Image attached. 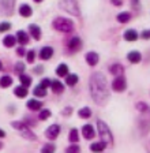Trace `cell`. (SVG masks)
Segmentation results:
<instances>
[{
    "label": "cell",
    "instance_id": "34",
    "mask_svg": "<svg viewBox=\"0 0 150 153\" xmlns=\"http://www.w3.org/2000/svg\"><path fill=\"white\" fill-rule=\"evenodd\" d=\"M49 116H51V111H49V109H42V111L40 112V115H38V118L41 119V120H45V119H48Z\"/></svg>",
    "mask_w": 150,
    "mask_h": 153
},
{
    "label": "cell",
    "instance_id": "4",
    "mask_svg": "<svg viewBox=\"0 0 150 153\" xmlns=\"http://www.w3.org/2000/svg\"><path fill=\"white\" fill-rule=\"evenodd\" d=\"M97 128H98V134H100V137H101L102 142L111 145V143L113 142V137H112V133L108 128V126L102 120H97Z\"/></svg>",
    "mask_w": 150,
    "mask_h": 153
},
{
    "label": "cell",
    "instance_id": "13",
    "mask_svg": "<svg viewBox=\"0 0 150 153\" xmlns=\"http://www.w3.org/2000/svg\"><path fill=\"white\" fill-rule=\"evenodd\" d=\"M53 56V48L52 47H42L40 51V59L41 60H49Z\"/></svg>",
    "mask_w": 150,
    "mask_h": 153
},
{
    "label": "cell",
    "instance_id": "19",
    "mask_svg": "<svg viewBox=\"0 0 150 153\" xmlns=\"http://www.w3.org/2000/svg\"><path fill=\"white\" fill-rule=\"evenodd\" d=\"M116 21H117L119 23H127L131 21V14L128 13V11H123V13L117 14L116 15Z\"/></svg>",
    "mask_w": 150,
    "mask_h": 153
},
{
    "label": "cell",
    "instance_id": "7",
    "mask_svg": "<svg viewBox=\"0 0 150 153\" xmlns=\"http://www.w3.org/2000/svg\"><path fill=\"white\" fill-rule=\"evenodd\" d=\"M82 40H81L78 36H74V37H71L70 40H68L67 42V48L68 51L72 52V53H75V52H79L81 49H82Z\"/></svg>",
    "mask_w": 150,
    "mask_h": 153
},
{
    "label": "cell",
    "instance_id": "18",
    "mask_svg": "<svg viewBox=\"0 0 150 153\" xmlns=\"http://www.w3.org/2000/svg\"><path fill=\"white\" fill-rule=\"evenodd\" d=\"M19 14H21V16H23V18H29V16H32L33 10L29 4H22V6L19 7Z\"/></svg>",
    "mask_w": 150,
    "mask_h": 153
},
{
    "label": "cell",
    "instance_id": "23",
    "mask_svg": "<svg viewBox=\"0 0 150 153\" xmlns=\"http://www.w3.org/2000/svg\"><path fill=\"white\" fill-rule=\"evenodd\" d=\"M56 75L59 76H67L68 75V66L66 63H61L58 66V68H56Z\"/></svg>",
    "mask_w": 150,
    "mask_h": 153
},
{
    "label": "cell",
    "instance_id": "29",
    "mask_svg": "<svg viewBox=\"0 0 150 153\" xmlns=\"http://www.w3.org/2000/svg\"><path fill=\"white\" fill-rule=\"evenodd\" d=\"M19 81H21V83H22V86H25V88L32 85V78H30L29 75H26V74H21Z\"/></svg>",
    "mask_w": 150,
    "mask_h": 153
},
{
    "label": "cell",
    "instance_id": "15",
    "mask_svg": "<svg viewBox=\"0 0 150 153\" xmlns=\"http://www.w3.org/2000/svg\"><path fill=\"white\" fill-rule=\"evenodd\" d=\"M109 73L115 76H120V75H123V73H124V67L121 66L120 63H115L109 67Z\"/></svg>",
    "mask_w": 150,
    "mask_h": 153
},
{
    "label": "cell",
    "instance_id": "2",
    "mask_svg": "<svg viewBox=\"0 0 150 153\" xmlns=\"http://www.w3.org/2000/svg\"><path fill=\"white\" fill-rule=\"evenodd\" d=\"M52 27L56 30V32L60 33H72L74 32V22L68 18H63V16H59L52 22Z\"/></svg>",
    "mask_w": 150,
    "mask_h": 153
},
{
    "label": "cell",
    "instance_id": "3",
    "mask_svg": "<svg viewBox=\"0 0 150 153\" xmlns=\"http://www.w3.org/2000/svg\"><path fill=\"white\" fill-rule=\"evenodd\" d=\"M59 6H60L61 10L67 11L71 15H75V16L81 15V8L77 0H59Z\"/></svg>",
    "mask_w": 150,
    "mask_h": 153
},
{
    "label": "cell",
    "instance_id": "16",
    "mask_svg": "<svg viewBox=\"0 0 150 153\" xmlns=\"http://www.w3.org/2000/svg\"><path fill=\"white\" fill-rule=\"evenodd\" d=\"M29 33L35 41H40V40H41V29H40L37 25H30L29 26Z\"/></svg>",
    "mask_w": 150,
    "mask_h": 153
},
{
    "label": "cell",
    "instance_id": "14",
    "mask_svg": "<svg viewBox=\"0 0 150 153\" xmlns=\"http://www.w3.org/2000/svg\"><path fill=\"white\" fill-rule=\"evenodd\" d=\"M127 59H128L130 63L137 64V63H139V62L142 60V55H140L139 51H131V52H128Z\"/></svg>",
    "mask_w": 150,
    "mask_h": 153
},
{
    "label": "cell",
    "instance_id": "47",
    "mask_svg": "<svg viewBox=\"0 0 150 153\" xmlns=\"http://www.w3.org/2000/svg\"><path fill=\"white\" fill-rule=\"evenodd\" d=\"M0 70H3V63L0 62Z\"/></svg>",
    "mask_w": 150,
    "mask_h": 153
},
{
    "label": "cell",
    "instance_id": "48",
    "mask_svg": "<svg viewBox=\"0 0 150 153\" xmlns=\"http://www.w3.org/2000/svg\"><path fill=\"white\" fill-rule=\"evenodd\" d=\"M1 146H3V145H1V143H0V148H1Z\"/></svg>",
    "mask_w": 150,
    "mask_h": 153
},
{
    "label": "cell",
    "instance_id": "11",
    "mask_svg": "<svg viewBox=\"0 0 150 153\" xmlns=\"http://www.w3.org/2000/svg\"><path fill=\"white\" fill-rule=\"evenodd\" d=\"M82 134L85 137V140H93L94 135H96V131H94V127L92 124H85L82 127Z\"/></svg>",
    "mask_w": 150,
    "mask_h": 153
},
{
    "label": "cell",
    "instance_id": "6",
    "mask_svg": "<svg viewBox=\"0 0 150 153\" xmlns=\"http://www.w3.org/2000/svg\"><path fill=\"white\" fill-rule=\"evenodd\" d=\"M112 89L115 90V92H117V93L124 92V90L127 89V81H126L124 76L123 75L115 76V79H113V82H112Z\"/></svg>",
    "mask_w": 150,
    "mask_h": 153
},
{
    "label": "cell",
    "instance_id": "37",
    "mask_svg": "<svg viewBox=\"0 0 150 153\" xmlns=\"http://www.w3.org/2000/svg\"><path fill=\"white\" fill-rule=\"evenodd\" d=\"M131 3V7H132V10H135V11H139L140 8V1L139 0H130Z\"/></svg>",
    "mask_w": 150,
    "mask_h": 153
},
{
    "label": "cell",
    "instance_id": "39",
    "mask_svg": "<svg viewBox=\"0 0 150 153\" xmlns=\"http://www.w3.org/2000/svg\"><path fill=\"white\" fill-rule=\"evenodd\" d=\"M11 29V25L8 22H3L1 25H0V32L3 33V32H7V30H10Z\"/></svg>",
    "mask_w": 150,
    "mask_h": 153
},
{
    "label": "cell",
    "instance_id": "45",
    "mask_svg": "<svg viewBox=\"0 0 150 153\" xmlns=\"http://www.w3.org/2000/svg\"><path fill=\"white\" fill-rule=\"evenodd\" d=\"M4 135H6V133H4V131L1 130V128H0V138H3Z\"/></svg>",
    "mask_w": 150,
    "mask_h": 153
},
{
    "label": "cell",
    "instance_id": "31",
    "mask_svg": "<svg viewBox=\"0 0 150 153\" xmlns=\"http://www.w3.org/2000/svg\"><path fill=\"white\" fill-rule=\"evenodd\" d=\"M55 150H56V146L53 143H47V145L42 146L41 153H55Z\"/></svg>",
    "mask_w": 150,
    "mask_h": 153
},
{
    "label": "cell",
    "instance_id": "5",
    "mask_svg": "<svg viewBox=\"0 0 150 153\" xmlns=\"http://www.w3.org/2000/svg\"><path fill=\"white\" fill-rule=\"evenodd\" d=\"M13 127H15L16 130L21 133V135H22V137H25L26 140H32V141L35 140V134L33 133V131L29 128V126H27V124H25L23 122H18V120L13 122Z\"/></svg>",
    "mask_w": 150,
    "mask_h": 153
},
{
    "label": "cell",
    "instance_id": "38",
    "mask_svg": "<svg viewBox=\"0 0 150 153\" xmlns=\"http://www.w3.org/2000/svg\"><path fill=\"white\" fill-rule=\"evenodd\" d=\"M40 86H41V88H44V89H48L49 86H51V81H49L48 78H44V79L40 82Z\"/></svg>",
    "mask_w": 150,
    "mask_h": 153
},
{
    "label": "cell",
    "instance_id": "9",
    "mask_svg": "<svg viewBox=\"0 0 150 153\" xmlns=\"http://www.w3.org/2000/svg\"><path fill=\"white\" fill-rule=\"evenodd\" d=\"M85 59H86V63L89 64L90 67L97 66V64H98V62H100V56H98V53H97V52H93V51L87 52L86 56H85Z\"/></svg>",
    "mask_w": 150,
    "mask_h": 153
},
{
    "label": "cell",
    "instance_id": "8",
    "mask_svg": "<svg viewBox=\"0 0 150 153\" xmlns=\"http://www.w3.org/2000/svg\"><path fill=\"white\" fill-rule=\"evenodd\" d=\"M59 133H60V126L59 124H51L45 130V137L48 138V140H55V138H58Z\"/></svg>",
    "mask_w": 150,
    "mask_h": 153
},
{
    "label": "cell",
    "instance_id": "10",
    "mask_svg": "<svg viewBox=\"0 0 150 153\" xmlns=\"http://www.w3.org/2000/svg\"><path fill=\"white\" fill-rule=\"evenodd\" d=\"M123 38L128 42H134L139 38V33H138L135 29H127L124 32V34H123Z\"/></svg>",
    "mask_w": 150,
    "mask_h": 153
},
{
    "label": "cell",
    "instance_id": "44",
    "mask_svg": "<svg viewBox=\"0 0 150 153\" xmlns=\"http://www.w3.org/2000/svg\"><path fill=\"white\" fill-rule=\"evenodd\" d=\"M64 114H66V115H70V114H71V108H70V107H68V108H66V109H64L63 115H64Z\"/></svg>",
    "mask_w": 150,
    "mask_h": 153
},
{
    "label": "cell",
    "instance_id": "1",
    "mask_svg": "<svg viewBox=\"0 0 150 153\" xmlns=\"http://www.w3.org/2000/svg\"><path fill=\"white\" fill-rule=\"evenodd\" d=\"M90 86V94L92 99L96 104H105V101L109 97V90H108V83H106V78L102 73H93L90 75L89 81Z\"/></svg>",
    "mask_w": 150,
    "mask_h": 153
},
{
    "label": "cell",
    "instance_id": "33",
    "mask_svg": "<svg viewBox=\"0 0 150 153\" xmlns=\"http://www.w3.org/2000/svg\"><path fill=\"white\" fill-rule=\"evenodd\" d=\"M23 71H25V64L22 63V62H18V63L15 64V73L16 74H23Z\"/></svg>",
    "mask_w": 150,
    "mask_h": 153
},
{
    "label": "cell",
    "instance_id": "12",
    "mask_svg": "<svg viewBox=\"0 0 150 153\" xmlns=\"http://www.w3.org/2000/svg\"><path fill=\"white\" fill-rule=\"evenodd\" d=\"M29 40H30V37L25 30H18V32H16V41L21 44V47L29 44Z\"/></svg>",
    "mask_w": 150,
    "mask_h": 153
},
{
    "label": "cell",
    "instance_id": "32",
    "mask_svg": "<svg viewBox=\"0 0 150 153\" xmlns=\"http://www.w3.org/2000/svg\"><path fill=\"white\" fill-rule=\"evenodd\" d=\"M66 153H81V148L78 146L77 143H72L71 146H68V148H67Z\"/></svg>",
    "mask_w": 150,
    "mask_h": 153
},
{
    "label": "cell",
    "instance_id": "46",
    "mask_svg": "<svg viewBox=\"0 0 150 153\" xmlns=\"http://www.w3.org/2000/svg\"><path fill=\"white\" fill-rule=\"evenodd\" d=\"M35 3H41V1H44V0H34Z\"/></svg>",
    "mask_w": 150,
    "mask_h": 153
},
{
    "label": "cell",
    "instance_id": "21",
    "mask_svg": "<svg viewBox=\"0 0 150 153\" xmlns=\"http://www.w3.org/2000/svg\"><path fill=\"white\" fill-rule=\"evenodd\" d=\"M15 44H16V37H14V36L8 34L3 38V45L6 48H13L15 47Z\"/></svg>",
    "mask_w": 150,
    "mask_h": 153
},
{
    "label": "cell",
    "instance_id": "35",
    "mask_svg": "<svg viewBox=\"0 0 150 153\" xmlns=\"http://www.w3.org/2000/svg\"><path fill=\"white\" fill-rule=\"evenodd\" d=\"M26 59H27V62L29 63H33L35 59V52L33 51V49H30V51H27V53H26Z\"/></svg>",
    "mask_w": 150,
    "mask_h": 153
},
{
    "label": "cell",
    "instance_id": "20",
    "mask_svg": "<svg viewBox=\"0 0 150 153\" xmlns=\"http://www.w3.org/2000/svg\"><path fill=\"white\" fill-rule=\"evenodd\" d=\"M105 146H106V143L102 142V141H100V142H93L92 145H90V150L94 153H101L102 150L105 149Z\"/></svg>",
    "mask_w": 150,
    "mask_h": 153
},
{
    "label": "cell",
    "instance_id": "41",
    "mask_svg": "<svg viewBox=\"0 0 150 153\" xmlns=\"http://www.w3.org/2000/svg\"><path fill=\"white\" fill-rule=\"evenodd\" d=\"M111 3L115 7H121L123 6V0H111Z\"/></svg>",
    "mask_w": 150,
    "mask_h": 153
},
{
    "label": "cell",
    "instance_id": "42",
    "mask_svg": "<svg viewBox=\"0 0 150 153\" xmlns=\"http://www.w3.org/2000/svg\"><path fill=\"white\" fill-rule=\"evenodd\" d=\"M26 52H25V48L23 47H19L18 49H16V55H19V56H23Z\"/></svg>",
    "mask_w": 150,
    "mask_h": 153
},
{
    "label": "cell",
    "instance_id": "24",
    "mask_svg": "<svg viewBox=\"0 0 150 153\" xmlns=\"http://www.w3.org/2000/svg\"><path fill=\"white\" fill-rule=\"evenodd\" d=\"M78 115H79V118H82V119H89L90 116H92V109H90L89 107L81 108L79 111H78Z\"/></svg>",
    "mask_w": 150,
    "mask_h": 153
},
{
    "label": "cell",
    "instance_id": "26",
    "mask_svg": "<svg viewBox=\"0 0 150 153\" xmlns=\"http://www.w3.org/2000/svg\"><path fill=\"white\" fill-rule=\"evenodd\" d=\"M66 82H67L68 86H75L78 83V75L77 74H68L66 76Z\"/></svg>",
    "mask_w": 150,
    "mask_h": 153
},
{
    "label": "cell",
    "instance_id": "25",
    "mask_svg": "<svg viewBox=\"0 0 150 153\" xmlns=\"http://www.w3.org/2000/svg\"><path fill=\"white\" fill-rule=\"evenodd\" d=\"M14 93H15L16 97H26L27 96V89H26L25 86H16L15 89H14Z\"/></svg>",
    "mask_w": 150,
    "mask_h": 153
},
{
    "label": "cell",
    "instance_id": "30",
    "mask_svg": "<svg viewBox=\"0 0 150 153\" xmlns=\"http://www.w3.org/2000/svg\"><path fill=\"white\" fill-rule=\"evenodd\" d=\"M33 93H34V96H37V97H45V96H47V89H44V88H41V86L38 85L34 88Z\"/></svg>",
    "mask_w": 150,
    "mask_h": 153
},
{
    "label": "cell",
    "instance_id": "17",
    "mask_svg": "<svg viewBox=\"0 0 150 153\" xmlns=\"http://www.w3.org/2000/svg\"><path fill=\"white\" fill-rule=\"evenodd\" d=\"M51 88H52V92L56 93V94H60V93H63V90H64V85L58 79L51 81Z\"/></svg>",
    "mask_w": 150,
    "mask_h": 153
},
{
    "label": "cell",
    "instance_id": "43",
    "mask_svg": "<svg viewBox=\"0 0 150 153\" xmlns=\"http://www.w3.org/2000/svg\"><path fill=\"white\" fill-rule=\"evenodd\" d=\"M41 71H44V67H42V66H37L34 68V73H37V74H40Z\"/></svg>",
    "mask_w": 150,
    "mask_h": 153
},
{
    "label": "cell",
    "instance_id": "40",
    "mask_svg": "<svg viewBox=\"0 0 150 153\" xmlns=\"http://www.w3.org/2000/svg\"><path fill=\"white\" fill-rule=\"evenodd\" d=\"M140 38H143V40H150V29H146L143 32L140 33Z\"/></svg>",
    "mask_w": 150,
    "mask_h": 153
},
{
    "label": "cell",
    "instance_id": "27",
    "mask_svg": "<svg viewBox=\"0 0 150 153\" xmlns=\"http://www.w3.org/2000/svg\"><path fill=\"white\" fill-rule=\"evenodd\" d=\"M11 83H13V78L10 75H3L0 78V86L1 88H8Z\"/></svg>",
    "mask_w": 150,
    "mask_h": 153
},
{
    "label": "cell",
    "instance_id": "36",
    "mask_svg": "<svg viewBox=\"0 0 150 153\" xmlns=\"http://www.w3.org/2000/svg\"><path fill=\"white\" fill-rule=\"evenodd\" d=\"M137 109H139L140 112H149L150 111V108L145 104V102H137Z\"/></svg>",
    "mask_w": 150,
    "mask_h": 153
},
{
    "label": "cell",
    "instance_id": "22",
    "mask_svg": "<svg viewBox=\"0 0 150 153\" xmlns=\"http://www.w3.org/2000/svg\"><path fill=\"white\" fill-rule=\"evenodd\" d=\"M27 108L32 109V111H40L42 108V102L38 101V100H29L27 101Z\"/></svg>",
    "mask_w": 150,
    "mask_h": 153
},
{
    "label": "cell",
    "instance_id": "28",
    "mask_svg": "<svg viewBox=\"0 0 150 153\" xmlns=\"http://www.w3.org/2000/svg\"><path fill=\"white\" fill-rule=\"evenodd\" d=\"M68 140H70L71 143H77L78 141H79V134H78V130H77V128H72V130L70 131Z\"/></svg>",
    "mask_w": 150,
    "mask_h": 153
}]
</instances>
